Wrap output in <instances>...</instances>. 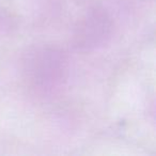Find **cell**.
Wrapping results in <instances>:
<instances>
[]
</instances>
